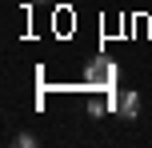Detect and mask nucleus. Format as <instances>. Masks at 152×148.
Wrapping results in <instances>:
<instances>
[{
	"instance_id": "f03ea898",
	"label": "nucleus",
	"mask_w": 152,
	"mask_h": 148,
	"mask_svg": "<svg viewBox=\"0 0 152 148\" xmlns=\"http://www.w3.org/2000/svg\"><path fill=\"white\" fill-rule=\"evenodd\" d=\"M112 108L120 112L124 120H136V116H140V96L124 88V92H116V96H112Z\"/></svg>"
},
{
	"instance_id": "20e7f679",
	"label": "nucleus",
	"mask_w": 152,
	"mask_h": 148,
	"mask_svg": "<svg viewBox=\"0 0 152 148\" xmlns=\"http://www.w3.org/2000/svg\"><path fill=\"white\" fill-rule=\"evenodd\" d=\"M28 4H40V0H28Z\"/></svg>"
},
{
	"instance_id": "f257e3e1",
	"label": "nucleus",
	"mask_w": 152,
	"mask_h": 148,
	"mask_svg": "<svg viewBox=\"0 0 152 148\" xmlns=\"http://www.w3.org/2000/svg\"><path fill=\"white\" fill-rule=\"evenodd\" d=\"M116 80H120V68H116L112 60H104V56L84 68V84L88 88H116Z\"/></svg>"
},
{
	"instance_id": "7ed1b4c3",
	"label": "nucleus",
	"mask_w": 152,
	"mask_h": 148,
	"mask_svg": "<svg viewBox=\"0 0 152 148\" xmlns=\"http://www.w3.org/2000/svg\"><path fill=\"white\" fill-rule=\"evenodd\" d=\"M16 144H20V148H32V144H36V136H32V132H20V136H16Z\"/></svg>"
}]
</instances>
